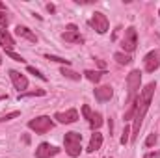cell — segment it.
I'll return each instance as SVG.
<instances>
[{"mask_svg": "<svg viewBox=\"0 0 160 158\" xmlns=\"http://www.w3.org/2000/svg\"><path fill=\"white\" fill-rule=\"evenodd\" d=\"M155 89H157V82H149L138 95L136 99V114H134V125H132V130H130V140L136 141L138 134H140V126H142V121L145 117L149 106H151V101H153V95H155Z\"/></svg>", "mask_w": 160, "mask_h": 158, "instance_id": "6da1fadb", "label": "cell"}, {"mask_svg": "<svg viewBox=\"0 0 160 158\" xmlns=\"http://www.w3.org/2000/svg\"><path fill=\"white\" fill-rule=\"evenodd\" d=\"M140 86H142V73H140L138 69H134V71H130L128 77H127V89H128L127 104H128V106L138 99V95H140Z\"/></svg>", "mask_w": 160, "mask_h": 158, "instance_id": "7a4b0ae2", "label": "cell"}, {"mask_svg": "<svg viewBox=\"0 0 160 158\" xmlns=\"http://www.w3.org/2000/svg\"><path fill=\"white\" fill-rule=\"evenodd\" d=\"M63 145H65V153L71 158L80 156V153H82V134H78V132H67L63 136Z\"/></svg>", "mask_w": 160, "mask_h": 158, "instance_id": "3957f363", "label": "cell"}, {"mask_svg": "<svg viewBox=\"0 0 160 158\" xmlns=\"http://www.w3.org/2000/svg\"><path fill=\"white\" fill-rule=\"evenodd\" d=\"M28 128L34 130L36 134H47L48 130L54 128V121L48 116H39V117H34L28 121Z\"/></svg>", "mask_w": 160, "mask_h": 158, "instance_id": "277c9868", "label": "cell"}, {"mask_svg": "<svg viewBox=\"0 0 160 158\" xmlns=\"http://www.w3.org/2000/svg\"><path fill=\"white\" fill-rule=\"evenodd\" d=\"M136 45H138V32L134 26H128L125 30V36H123V41H121V47H123V52L125 54H130L136 50Z\"/></svg>", "mask_w": 160, "mask_h": 158, "instance_id": "5b68a950", "label": "cell"}, {"mask_svg": "<svg viewBox=\"0 0 160 158\" xmlns=\"http://www.w3.org/2000/svg\"><path fill=\"white\" fill-rule=\"evenodd\" d=\"M89 24L97 30V34H106L108 32V19H106V15L104 13H101V11H95L93 15H91V19H89Z\"/></svg>", "mask_w": 160, "mask_h": 158, "instance_id": "8992f818", "label": "cell"}, {"mask_svg": "<svg viewBox=\"0 0 160 158\" xmlns=\"http://www.w3.org/2000/svg\"><path fill=\"white\" fill-rule=\"evenodd\" d=\"M143 67H145L147 73H155L160 67V54L157 50H151V52L145 54V58H143Z\"/></svg>", "mask_w": 160, "mask_h": 158, "instance_id": "52a82bcc", "label": "cell"}, {"mask_svg": "<svg viewBox=\"0 0 160 158\" xmlns=\"http://www.w3.org/2000/svg\"><path fill=\"white\" fill-rule=\"evenodd\" d=\"M54 119H56L58 123H62V125H71V123H75V121L78 119V112H77L75 108H69V110H65V112H56V114H54Z\"/></svg>", "mask_w": 160, "mask_h": 158, "instance_id": "ba28073f", "label": "cell"}, {"mask_svg": "<svg viewBox=\"0 0 160 158\" xmlns=\"http://www.w3.org/2000/svg\"><path fill=\"white\" fill-rule=\"evenodd\" d=\"M58 153H60L58 147H54V145L43 141V143L38 145V149H36V158H50V156H56Z\"/></svg>", "mask_w": 160, "mask_h": 158, "instance_id": "9c48e42d", "label": "cell"}, {"mask_svg": "<svg viewBox=\"0 0 160 158\" xmlns=\"http://www.w3.org/2000/svg\"><path fill=\"white\" fill-rule=\"evenodd\" d=\"M9 78H11V82H13L15 89H19L21 93H24V89L28 87V78H26L24 75H21V73L15 71V69H9Z\"/></svg>", "mask_w": 160, "mask_h": 158, "instance_id": "30bf717a", "label": "cell"}, {"mask_svg": "<svg viewBox=\"0 0 160 158\" xmlns=\"http://www.w3.org/2000/svg\"><path fill=\"white\" fill-rule=\"evenodd\" d=\"M62 37L67 41V43H77V45H82V43H84V36H80V34H78L77 24L67 26V30L62 34Z\"/></svg>", "mask_w": 160, "mask_h": 158, "instance_id": "8fae6325", "label": "cell"}, {"mask_svg": "<svg viewBox=\"0 0 160 158\" xmlns=\"http://www.w3.org/2000/svg\"><path fill=\"white\" fill-rule=\"evenodd\" d=\"M93 95H95V99H97L99 102H106V101L112 99L114 89H112V86H101V87H95Z\"/></svg>", "mask_w": 160, "mask_h": 158, "instance_id": "7c38bea8", "label": "cell"}, {"mask_svg": "<svg viewBox=\"0 0 160 158\" xmlns=\"http://www.w3.org/2000/svg\"><path fill=\"white\" fill-rule=\"evenodd\" d=\"M15 34L19 36V37H22V39H26V41H30V43H38V36L28 28V26H17L15 28Z\"/></svg>", "mask_w": 160, "mask_h": 158, "instance_id": "4fadbf2b", "label": "cell"}, {"mask_svg": "<svg viewBox=\"0 0 160 158\" xmlns=\"http://www.w3.org/2000/svg\"><path fill=\"white\" fill-rule=\"evenodd\" d=\"M102 147V134L101 132H93L91 134V138H89V145H88V153H95V151H99Z\"/></svg>", "mask_w": 160, "mask_h": 158, "instance_id": "5bb4252c", "label": "cell"}, {"mask_svg": "<svg viewBox=\"0 0 160 158\" xmlns=\"http://www.w3.org/2000/svg\"><path fill=\"white\" fill-rule=\"evenodd\" d=\"M0 45H2L6 50L13 52V48H15V39L11 37V34H9L8 30H0Z\"/></svg>", "mask_w": 160, "mask_h": 158, "instance_id": "9a60e30c", "label": "cell"}, {"mask_svg": "<svg viewBox=\"0 0 160 158\" xmlns=\"http://www.w3.org/2000/svg\"><path fill=\"white\" fill-rule=\"evenodd\" d=\"M88 121H89V126H91L93 130H99V128L102 126V116H101L99 112H93L91 117L88 119Z\"/></svg>", "mask_w": 160, "mask_h": 158, "instance_id": "2e32d148", "label": "cell"}, {"mask_svg": "<svg viewBox=\"0 0 160 158\" xmlns=\"http://www.w3.org/2000/svg\"><path fill=\"white\" fill-rule=\"evenodd\" d=\"M102 75H104V71H91V69H86L84 71V77L89 80V82H95V84L102 78Z\"/></svg>", "mask_w": 160, "mask_h": 158, "instance_id": "e0dca14e", "label": "cell"}, {"mask_svg": "<svg viewBox=\"0 0 160 158\" xmlns=\"http://www.w3.org/2000/svg\"><path fill=\"white\" fill-rule=\"evenodd\" d=\"M114 60H116L119 65H128V63L132 62L130 54H125V52H116V54H114Z\"/></svg>", "mask_w": 160, "mask_h": 158, "instance_id": "ac0fdd59", "label": "cell"}, {"mask_svg": "<svg viewBox=\"0 0 160 158\" xmlns=\"http://www.w3.org/2000/svg\"><path fill=\"white\" fill-rule=\"evenodd\" d=\"M43 95H47V91L45 89H36V91H24V93H19V101L21 99H26V97H43Z\"/></svg>", "mask_w": 160, "mask_h": 158, "instance_id": "d6986e66", "label": "cell"}, {"mask_svg": "<svg viewBox=\"0 0 160 158\" xmlns=\"http://www.w3.org/2000/svg\"><path fill=\"white\" fill-rule=\"evenodd\" d=\"M60 73H62L65 78H71V80H75V82H77V80H80V75H78V73L71 71L69 67H62V69H60Z\"/></svg>", "mask_w": 160, "mask_h": 158, "instance_id": "ffe728a7", "label": "cell"}, {"mask_svg": "<svg viewBox=\"0 0 160 158\" xmlns=\"http://www.w3.org/2000/svg\"><path fill=\"white\" fill-rule=\"evenodd\" d=\"M45 58H47V60H52V62H58V63H62V65H65V67H69V65H71V62H69V60H65V58H60V56L45 54Z\"/></svg>", "mask_w": 160, "mask_h": 158, "instance_id": "44dd1931", "label": "cell"}, {"mask_svg": "<svg viewBox=\"0 0 160 158\" xmlns=\"http://www.w3.org/2000/svg\"><path fill=\"white\" fill-rule=\"evenodd\" d=\"M26 71H28L30 75H36V77H38V78H41V80H43V82L47 80V77H45V75H43L41 71H38L36 67H32V65H28V67H26Z\"/></svg>", "mask_w": 160, "mask_h": 158, "instance_id": "7402d4cb", "label": "cell"}, {"mask_svg": "<svg viewBox=\"0 0 160 158\" xmlns=\"http://www.w3.org/2000/svg\"><path fill=\"white\" fill-rule=\"evenodd\" d=\"M128 134H130V128H128V126H127V125H125V130H123V136H121V145H127V143H128V140H130V136H128Z\"/></svg>", "mask_w": 160, "mask_h": 158, "instance_id": "603a6c76", "label": "cell"}, {"mask_svg": "<svg viewBox=\"0 0 160 158\" xmlns=\"http://www.w3.org/2000/svg\"><path fill=\"white\" fill-rule=\"evenodd\" d=\"M19 116H21V112H9V114H6V116L0 117V123H4V121H11V119L19 117Z\"/></svg>", "mask_w": 160, "mask_h": 158, "instance_id": "cb8c5ba5", "label": "cell"}, {"mask_svg": "<svg viewBox=\"0 0 160 158\" xmlns=\"http://www.w3.org/2000/svg\"><path fill=\"white\" fill-rule=\"evenodd\" d=\"M6 56H9L11 60H15V62H21V63H24V58L21 56V54H15V52H9V50H6Z\"/></svg>", "mask_w": 160, "mask_h": 158, "instance_id": "d4e9b609", "label": "cell"}, {"mask_svg": "<svg viewBox=\"0 0 160 158\" xmlns=\"http://www.w3.org/2000/svg\"><path fill=\"white\" fill-rule=\"evenodd\" d=\"M155 143H157V134H149L145 140V147H153Z\"/></svg>", "mask_w": 160, "mask_h": 158, "instance_id": "484cf974", "label": "cell"}, {"mask_svg": "<svg viewBox=\"0 0 160 158\" xmlns=\"http://www.w3.org/2000/svg\"><path fill=\"white\" fill-rule=\"evenodd\" d=\"M91 114H93V112H91V108H89L88 104H84V106H82V116H84L86 119H89V117H91Z\"/></svg>", "mask_w": 160, "mask_h": 158, "instance_id": "4316f807", "label": "cell"}, {"mask_svg": "<svg viewBox=\"0 0 160 158\" xmlns=\"http://www.w3.org/2000/svg\"><path fill=\"white\" fill-rule=\"evenodd\" d=\"M8 22H9V21H8V17H6V11H0V26H4V28H6V26H8Z\"/></svg>", "mask_w": 160, "mask_h": 158, "instance_id": "83f0119b", "label": "cell"}, {"mask_svg": "<svg viewBox=\"0 0 160 158\" xmlns=\"http://www.w3.org/2000/svg\"><path fill=\"white\" fill-rule=\"evenodd\" d=\"M143 158H160V151H155V153H147Z\"/></svg>", "mask_w": 160, "mask_h": 158, "instance_id": "f1b7e54d", "label": "cell"}, {"mask_svg": "<svg viewBox=\"0 0 160 158\" xmlns=\"http://www.w3.org/2000/svg\"><path fill=\"white\" fill-rule=\"evenodd\" d=\"M47 9H48L50 13H54V11H56V6H54V4H47Z\"/></svg>", "mask_w": 160, "mask_h": 158, "instance_id": "f546056e", "label": "cell"}, {"mask_svg": "<svg viewBox=\"0 0 160 158\" xmlns=\"http://www.w3.org/2000/svg\"><path fill=\"white\" fill-rule=\"evenodd\" d=\"M97 63H99V67H101V69H102V71H104V69H106V65H104V62H102V60H97Z\"/></svg>", "mask_w": 160, "mask_h": 158, "instance_id": "4dcf8cb0", "label": "cell"}, {"mask_svg": "<svg viewBox=\"0 0 160 158\" xmlns=\"http://www.w3.org/2000/svg\"><path fill=\"white\" fill-rule=\"evenodd\" d=\"M22 140H24V143H30V136H28V134H24Z\"/></svg>", "mask_w": 160, "mask_h": 158, "instance_id": "1f68e13d", "label": "cell"}, {"mask_svg": "<svg viewBox=\"0 0 160 158\" xmlns=\"http://www.w3.org/2000/svg\"><path fill=\"white\" fill-rule=\"evenodd\" d=\"M0 11H6V4L4 2H0Z\"/></svg>", "mask_w": 160, "mask_h": 158, "instance_id": "d6a6232c", "label": "cell"}, {"mask_svg": "<svg viewBox=\"0 0 160 158\" xmlns=\"http://www.w3.org/2000/svg\"><path fill=\"white\" fill-rule=\"evenodd\" d=\"M0 63H2V56H0Z\"/></svg>", "mask_w": 160, "mask_h": 158, "instance_id": "836d02e7", "label": "cell"}, {"mask_svg": "<svg viewBox=\"0 0 160 158\" xmlns=\"http://www.w3.org/2000/svg\"><path fill=\"white\" fill-rule=\"evenodd\" d=\"M158 15H160V9H158Z\"/></svg>", "mask_w": 160, "mask_h": 158, "instance_id": "e575fe53", "label": "cell"}]
</instances>
